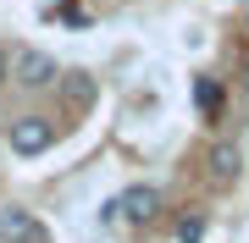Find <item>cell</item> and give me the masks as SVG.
Wrapping results in <instances>:
<instances>
[{
	"instance_id": "obj_1",
	"label": "cell",
	"mask_w": 249,
	"mask_h": 243,
	"mask_svg": "<svg viewBox=\"0 0 249 243\" xmlns=\"http://www.w3.org/2000/svg\"><path fill=\"white\" fill-rule=\"evenodd\" d=\"M55 138H61V127H55V116H45V111H22V116H11V127H6V144H11V155H22V161L50 155Z\"/></svg>"
},
{
	"instance_id": "obj_2",
	"label": "cell",
	"mask_w": 249,
	"mask_h": 243,
	"mask_svg": "<svg viewBox=\"0 0 249 243\" xmlns=\"http://www.w3.org/2000/svg\"><path fill=\"white\" fill-rule=\"evenodd\" d=\"M11 83H17L22 94H45L55 89V78H61V61H55V50H39V45H17L11 55Z\"/></svg>"
},
{
	"instance_id": "obj_3",
	"label": "cell",
	"mask_w": 249,
	"mask_h": 243,
	"mask_svg": "<svg viewBox=\"0 0 249 243\" xmlns=\"http://www.w3.org/2000/svg\"><path fill=\"white\" fill-rule=\"evenodd\" d=\"M55 99H61L67 116H83V111H94V99H100V78L83 72V66H61V78H55Z\"/></svg>"
},
{
	"instance_id": "obj_4",
	"label": "cell",
	"mask_w": 249,
	"mask_h": 243,
	"mask_svg": "<svg viewBox=\"0 0 249 243\" xmlns=\"http://www.w3.org/2000/svg\"><path fill=\"white\" fill-rule=\"evenodd\" d=\"M116 216L133 221V227H150V221L160 216V188H155V182H133V188H122V194H116Z\"/></svg>"
},
{
	"instance_id": "obj_5",
	"label": "cell",
	"mask_w": 249,
	"mask_h": 243,
	"mask_svg": "<svg viewBox=\"0 0 249 243\" xmlns=\"http://www.w3.org/2000/svg\"><path fill=\"white\" fill-rule=\"evenodd\" d=\"M205 171H211L216 188H232V182L244 177V149L232 144V138H216V144L205 149Z\"/></svg>"
},
{
	"instance_id": "obj_6",
	"label": "cell",
	"mask_w": 249,
	"mask_h": 243,
	"mask_svg": "<svg viewBox=\"0 0 249 243\" xmlns=\"http://www.w3.org/2000/svg\"><path fill=\"white\" fill-rule=\"evenodd\" d=\"M0 243H45V227L28 205H0Z\"/></svg>"
},
{
	"instance_id": "obj_7",
	"label": "cell",
	"mask_w": 249,
	"mask_h": 243,
	"mask_svg": "<svg viewBox=\"0 0 249 243\" xmlns=\"http://www.w3.org/2000/svg\"><path fill=\"white\" fill-rule=\"evenodd\" d=\"M205 210H183L178 216V227H172V243H205Z\"/></svg>"
},
{
	"instance_id": "obj_8",
	"label": "cell",
	"mask_w": 249,
	"mask_h": 243,
	"mask_svg": "<svg viewBox=\"0 0 249 243\" xmlns=\"http://www.w3.org/2000/svg\"><path fill=\"white\" fill-rule=\"evenodd\" d=\"M194 99H199V111H216V105H222V83H216L211 72H199L194 78Z\"/></svg>"
},
{
	"instance_id": "obj_9",
	"label": "cell",
	"mask_w": 249,
	"mask_h": 243,
	"mask_svg": "<svg viewBox=\"0 0 249 243\" xmlns=\"http://www.w3.org/2000/svg\"><path fill=\"white\" fill-rule=\"evenodd\" d=\"M6 72H11V55H6V50H0V83H6Z\"/></svg>"
},
{
	"instance_id": "obj_10",
	"label": "cell",
	"mask_w": 249,
	"mask_h": 243,
	"mask_svg": "<svg viewBox=\"0 0 249 243\" xmlns=\"http://www.w3.org/2000/svg\"><path fill=\"white\" fill-rule=\"evenodd\" d=\"M244 94H249V72H244Z\"/></svg>"
}]
</instances>
